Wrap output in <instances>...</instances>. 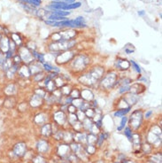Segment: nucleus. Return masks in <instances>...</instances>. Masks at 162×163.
Returning a JSON list of instances; mask_svg holds the SVG:
<instances>
[{"label": "nucleus", "instance_id": "1", "mask_svg": "<svg viewBox=\"0 0 162 163\" xmlns=\"http://www.w3.org/2000/svg\"><path fill=\"white\" fill-rule=\"evenodd\" d=\"M116 80H117V76L114 73H110L108 75H106L101 82V86L105 87V89H110L116 83Z\"/></svg>", "mask_w": 162, "mask_h": 163}, {"label": "nucleus", "instance_id": "2", "mask_svg": "<svg viewBox=\"0 0 162 163\" xmlns=\"http://www.w3.org/2000/svg\"><path fill=\"white\" fill-rule=\"evenodd\" d=\"M89 62H90V60H88V58L85 57L84 55H79L73 61L74 68H77V69L85 68V67L88 65Z\"/></svg>", "mask_w": 162, "mask_h": 163}, {"label": "nucleus", "instance_id": "3", "mask_svg": "<svg viewBox=\"0 0 162 163\" xmlns=\"http://www.w3.org/2000/svg\"><path fill=\"white\" fill-rule=\"evenodd\" d=\"M19 56L20 58L25 61V62H31L33 61V55L31 53V51H29V49L25 48V47H20L19 48Z\"/></svg>", "mask_w": 162, "mask_h": 163}, {"label": "nucleus", "instance_id": "4", "mask_svg": "<svg viewBox=\"0 0 162 163\" xmlns=\"http://www.w3.org/2000/svg\"><path fill=\"white\" fill-rule=\"evenodd\" d=\"M75 56L74 52L72 51H66V52H63L61 53L58 57L57 58V62L59 64H64V63H67L69 60H71Z\"/></svg>", "mask_w": 162, "mask_h": 163}, {"label": "nucleus", "instance_id": "5", "mask_svg": "<svg viewBox=\"0 0 162 163\" xmlns=\"http://www.w3.org/2000/svg\"><path fill=\"white\" fill-rule=\"evenodd\" d=\"M136 115H137V111H136V112H134L133 115L131 116V118H130V123L132 124L135 129H136L140 123H141V122H142V114L138 116V118H136Z\"/></svg>", "mask_w": 162, "mask_h": 163}, {"label": "nucleus", "instance_id": "6", "mask_svg": "<svg viewBox=\"0 0 162 163\" xmlns=\"http://www.w3.org/2000/svg\"><path fill=\"white\" fill-rule=\"evenodd\" d=\"M14 154H16L17 156H22L23 154H25L26 152V144L23 143H19L14 146L13 149Z\"/></svg>", "mask_w": 162, "mask_h": 163}, {"label": "nucleus", "instance_id": "7", "mask_svg": "<svg viewBox=\"0 0 162 163\" xmlns=\"http://www.w3.org/2000/svg\"><path fill=\"white\" fill-rule=\"evenodd\" d=\"M129 64H130L129 61H128L127 59H118L116 66L122 70H127L129 67Z\"/></svg>", "mask_w": 162, "mask_h": 163}, {"label": "nucleus", "instance_id": "8", "mask_svg": "<svg viewBox=\"0 0 162 163\" xmlns=\"http://www.w3.org/2000/svg\"><path fill=\"white\" fill-rule=\"evenodd\" d=\"M82 5L81 2H75L74 4H67L66 6H64L62 10L63 11H67V10H72V9H76L79 8Z\"/></svg>", "mask_w": 162, "mask_h": 163}, {"label": "nucleus", "instance_id": "9", "mask_svg": "<svg viewBox=\"0 0 162 163\" xmlns=\"http://www.w3.org/2000/svg\"><path fill=\"white\" fill-rule=\"evenodd\" d=\"M130 109H131V107L129 106V107H127V108H123V109L118 110V111H116L114 113V116L115 117H122V116H125V115H127V114L130 111Z\"/></svg>", "mask_w": 162, "mask_h": 163}, {"label": "nucleus", "instance_id": "10", "mask_svg": "<svg viewBox=\"0 0 162 163\" xmlns=\"http://www.w3.org/2000/svg\"><path fill=\"white\" fill-rule=\"evenodd\" d=\"M51 14H55L58 16H61V17H67L70 14V12L68 11H63V10H54V11H51Z\"/></svg>", "mask_w": 162, "mask_h": 163}, {"label": "nucleus", "instance_id": "11", "mask_svg": "<svg viewBox=\"0 0 162 163\" xmlns=\"http://www.w3.org/2000/svg\"><path fill=\"white\" fill-rule=\"evenodd\" d=\"M127 122H128V117H126V116H122V117L121 123H120V126L117 128V129H118L119 131L122 130V129H124V126H125L126 123H127Z\"/></svg>", "mask_w": 162, "mask_h": 163}, {"label": "nucleus", "instance_id": "12", "mask_svg": "<svg viewBox=\"0 0 162 163\" xmlns=\"http://www.w3.org/2000/svg\"><path fill=\"white\" fill-rule=\"evenodd\" d=\"M129 63H130V64H132L134 69L136 71V73H138V74H141V67H140V66H139V65H138L136 62H135L134 60H132V59H131V60L129 61Z\"/></svg>", "mask_w": 162, "mask_h": 163}, {"label": "nucleus", "instance_id": "13", "mask_svg": "<svg viewBox=\"0 0 162 163\" xmlns=\"http://www.w3.org/2000/svg\"><path fill=\"white\" fill-rule=\"evenodd\" d=\"M124 133H125V135L127 136V137L129 138V140L131 141V139H132V133H131V129H130V128H129V127L126 128Z\"/></svg>", "mask_w": 162, "mask_h": 163}, {"label": "nucleus", "instance_id": "14", "mask_svg": "<svg viewBox=\"0 0 162 163\" xmlns=\"http://www.w3.org/2000/svg\"><path fill=\"white\" fill-rule=\"evenodd\" d=\"M42 0H29V5H33L35 6H39L41 5Z\"/></svg>", "mask_w": 162, "mask_h": 163}, {"label": "nucleus", "instance_id": "15", "mask_svg": "<svg viewBox=\"0 0 162 163\" xmlns=\"http://www.w3.org/2000/svg\"><path fill=\"white\" fill-rule=\"evenodd\" d=\"M43 147H44L45 149H47L48 148L47 143H46V142H44V141H41V142H40V143L38 144V150L39 151H41Z\"/></svg>", "mask_w": 162, "mask_h": 163}, {"label": "nucleus", "instance_id": "16", "mask_svg": "<svg viewBox=\"0 0 162 163\" xmlns=\"http://www.w3.org/2000/svg\"><path fill=\"white\" fill-rule=\"evenodd\" d=\"M130 90V87L129 86V85H123V86L120 89L119 92H120V93H123V92H126V91H128V90Z\"/></svg>", "mask_w": 162, "mask_h": 163}, {"label": "nucleus", "instance_id": "17", "mask_svg": "<svg viewBox=\"0 0 162 163\" xmlns=\"http://www.w3.org/2000/svg\"><path fill=\"white\" fill-rule=\"evenodd\" d=\"M44 69L48 71V72H51V71H53L52 70V66H51L49 63H44Z\"/></svg>", "mask_w": 162, "mask_h": 163}, {"label": "nucleus", "instance_id": "18", "mask_svg": "<svg viewBox=\"0 0 162 163\" xmlns=\"http://www.w3.org/2000/svg\"><path fill=\"white\" fill-rule=\"evenodd\" d=\"M137 14H138L139 16H144V15H145V11H138Z\"/></svg>", "mask_w": 162, "mask_h": 163}, {"label": "nucleus", "instance_id": "19", "mask_svg": "<svg viewBox=\"0 0 162 163\" xmlns=\"http://www.w3.org/2000/svg\"><path fill=\"white\" fill-rule=\"evenodd\" d=\"M152 115H153V111H148V112L145 114V118H149Z\"/></svg>", "mask_w": 162, "mask_h": 163}, {"label": "nucleus", "instance_id": "20", "mask_svg": "<svg viewBox=\"0 0 162 163\" xmlns=\"http://www.w3.org/2000/svg\"><path fill=\"white\" fill-rule=\"evenodd\" d=\"M63 2H65L67 4H74L76 2V0H63Z\"/></svg>", "mask_w": 162, "mask_h": 163}, {"label": "nucleus", "instance_id": "21", "mask_svg": "<svg viewBox=\"0 0 162 163\" xmlns=\"http://www.w3.org/2000/svg\"><path fill=\"white\" fill-rule=\"evenodd\" d=\"M52 1H58V0H52Z\"/></svg>", "mask_w": 162, "mask_h": 163}]
</instances>
